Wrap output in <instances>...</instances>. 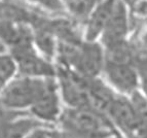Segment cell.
<instances>
[{"mask_svg":"<svg viewBox=\"0 0 147 138\" xmlns=\"http://www.w3.org/2000/svg\"><path fill=\"white\" fill-rule=\"evenodd\" d=\"M55 127L84 137L119 135L105 114L91 107H64L59 122Z\"/></svg>","mask_w":147,"mask_h":138,"instance_id":"obj_1","label":"cell"},{"mask_svg":"<svg viewBox=\"0 0 147 138\" xmlns=\"http://www.w3.org/2000/svg\"><path fill=\"white\" fill-rule=\"evenodd\" d=\"M64 107L57 78L53 77L47 79L43 91L28 114L45 126L54 128L59 122Z\"/></svg>","mask_w":147,"mask_h":138,"instance_id":"obj_5","label":"cell"},{"mask_svg":"<svg viewBox=\"0 0 147 138\" xmlns=\"http://www.w3.org/2000/svg\"><path fill=\"white\" fill-rule=\"evenodd\" d=\"M102 77L119 95L130 97L139 91V71L135 63L105 60Z\"/></svg>","mask_w":147,"mask_h":138,"instance_id":"obj_6","label":"cell"},{"mask_svg":"<svg viewBox=\"0 0 147 138\" xmlns=\"http://www.w3.org/2000/svg\"><path fill=\"white\" fill-rule=\"evenodd\" d=\"M137 68L140 78L139 92L147 98V61L137 63Z\"/></svg>","mask_w":147,"mask_h":138,"instance_id":"obj_18","label":"cell"},{"mask_svg":"<svg viewBox=\"0 0 147 138\" xmlns=\"http://www.w3.org/2000/svg\"><path fill=\"white\" fill-rule=\"evenodd\" d=\"M132 30L129 7L121 0H116L112 14L99 42L104 49L125 42L130 39Z\"/></svg>","mask_w":147,"mask_h":138,"instance_id":"obj_8","label":"cell"},{"mask_svg":"<svg viewBox=\"0 0 147 138\" xmlns=\"http://www.w3.org/2000/svg\"><path fill=\"white\" fill-rule=\"evenodd\" d=\"M43 127L47 126L32 118L29 114H26L0 125V138H26L33 131Z\"/></svg>","mask_w":147,"mask_h":138,"instance_id":"obj_11","label":"cell"},{"mask_svg":"<svg viewBox=\"0 0 147 138\" xmlns=\"http://www.w3.org/2000/svg\"><path fill=\"white\" fill-rule=\"evenodd\" d=\"M130 98L139 122V133L135 138L147 137V98L139 91L133 94Z\"/></svg>","mask_w":147,"mask_h":138,"instance_id":"obj_13","label":"cell"},{"mask_svg":"<svg viewBox=\"0 0 147 138\" xmlns=\"http://www.w3.org/2000/svg\"><path fill=\"white\" fill-rule=\"evenodd\" d=\"M18 75L17 64L9 53L0 54V93Z\"/></svg>","mask_w":147,"mask_h":138,"instance_id":"obj_14","label":"cell"},{"mask_svg":"<svg viewBox=\"0 0 147 138\" xmlns=\"http://www.w3.org/2000/svg\"><path fill=\"white\" fill-rule=\"evenodd\" d=\"M62 138H123L119 135H103V136H94V137H84V136L75 135V134L69 133V132H64Z\"/></svg>","mask_w":147,"mask_h":138,"instance_id":"obj_20","label":"cell"},{"mask_svg":"<svg viewBox=\"0 0 147 138\" xmlns=\"http://www.w3.org/2000/svg\"><path fill=\"white\" fill-rule=\"evenodd\" d=\"M51 129L52 128H49V127L36 129L31 134H29L26 138H53Z\"/></svg>","mask_w":147,"mask_h":138,"instance_id":"obj_19","label":"cell"},{"mask_svg":"<svg viewBox=\"0 0 147 138\" xmlns=\"http://www.w3.org/2000/svg\"><path fill=\"white\" fill-rule=\"evenodd\" d=\"M129 10L133 30L147 25V0H139Z\"/></svg>","mask_w":147,"mask_h":138,"instance_id":"obj_16","label":"cell"},{"mask_svg":"<svg viewBox=\"0 0 147 138\" xmlns=\"http://www.w3.org/2000/svg\"><path fill=\"white\" fill-rule=\"evenodd\" d=\"M30 6L49 16H67L62 0H24Z\"/></svg>","mask_w":147,"mask_h":138,"instance_id":"obj_15","label":"cell"},{"mask_svg":"<svg viewBox=\"0 0 147 138\" xmlns=\"http://www.w3.org/2000/svg\"><path fill=\"white\" fill-rule=\"evenodd\" d=\"M57 83L65 107H91L88 96V77L72 69L57 66Z\"/></svg>","mask_w":147,"mask_h":138,"instance_id":"obj_4","label":"cell"},{"mask_svg":"<svg viewBox=\"0 0 147 138\" xmlns=\"http://www.w3.org/2000/svg\"><path fill=\"white\" fill-rule=\"evenodd\" d=\"M47 79L17 75L0 93V99L11 110L29 112L43 91Z\"/></svg>","mask_w":147,"mask_h":138,"instance_id":"obj_2","label":"cell"},{"mask_svg":"<svg viewBox=\"0 0 147 138\" xmlns=\"http://www.w3.org/2000/svg\"><path fill=\"white\" fill-rule=\"evenodd\" d=\"M16 64L18 75L33 78H53L57 76V65L54 61L42 56L34 45H27L10 49Z\"/></svg>","mask_w":147,"mask_h":138,"instance_id":"obj_3","label":"cell"},{"mask_svg":"<svg viewBox=\"0 0 147 138\" xmlns=\"http://www.w3.org/2000/svg\"><path fill=\"white\" fill-rule=\"evenodd\" d=\"M100 0H62L67 16L84 25Z\"/></svg>","mask_w":147,"mask_h":138,"instance_id":"obj_12","label":"cell"},{"mask_svg":"<svg viewBox=\"0 0 147 138\" xmlns=\"http://www.w3.org/2000/svg\"><path fill=\"white\" fill-rule=\"evenodd\" d=\"M121 1H123V2L125 3V5H127V7L130 8L131 6H133V5L135 4L136 2H138L139 0H121Z\"/></svg>","mask_w":147,"mask_h":138,"instance_id":"obj_21","label":"cell"},{"mask_svg":"<svg viewBox=\"0 0 147 138\" xmlns=\"http://www.w3.org/2000/svg\"><path fill=\"white\" fill-rule=\"evenodd\" d=\"M39 12L24 0H0V22L29 25L31 27Z\"/></svg>","mask_w":147,"mask_h":138,"instance_id":"obj_10","label":"cell"},{"mask_svg":"<svg viewBox=\"0 0 147 138\" xmlns=\"http://www.w3.org/2000/svg\"><path fill=\"white\" fill-rule=\"evenodd\" d=\"M137 138H147V137H137Z\"/></svg>","mask_w":147,"mask_h":138,"instance_id":"obj_23","label":"cell"},{"mask_svg":"<svg viewBox=\"0 0 147 138\" xmlns=\"http://www.w3.org/2000/svg\"><path fill=\"white\" fill-rule=\"evenodd\" d=\"M106 116L123 138H135L139 133V122L129 96L117 94Z\"/></svg>","mask_w":147,"mask_h":138,"instance_id":"obj_7","label":"cell"},{"mask_svg":"<svg viewBox=\"0 0 147 138\" xmlns=\"http://www.w3.org/2000/svg\"><path fill=\"white\" fill-rule=\"evenodd\" d=\"M26 114H28V112H17V111L11 110L0 99V125L8 123V122Z\"/></svg>","mask_w":147,"mask_h":138,"instance_id":"obj_17","label":"cell"},{"mask_svg":"<svg viewBox=\"0 0 147 138\" xmlns=\"http://www.w3.org/2000/svg\"><path fill=\"white\" fill-rule=\"evenodd\" d=\"M116 0H100L82 25L86 41H99L112 14Z\"/></svg>","mask_w":147,"mask_h":138,"instance_id":"obj_9","label":"cell"},{"mask_svg":"<svg viewBox=\"0 0 147 138\" xmlns=\"http://www.w3.org/2000/svg\"><path fill=\"white\" fill-rule=\"evenodd\" d=\"M4 53H8L7 47H5V45L3 43L1 38H0V54H4Z\"/></svg>","mask_w":147,"mask_h":138,"instance_id":"obj_22","label":"cell"}]
</instances>
